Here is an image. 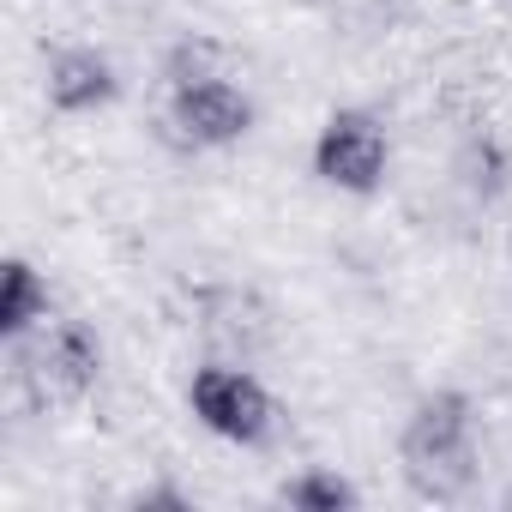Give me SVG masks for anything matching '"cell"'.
<instances>
[{
  "label": "cell",
  "instance_id": "1",
  "mask_svg": "<svg viewBox=\"0 0 512 512\" xmlns=\"http://www.w3.org/2000/svg\"><path fill=\"white\" fill-rule=\"evenodd\" d=\"M404 476L422 500H458L476 482V416L464 392H434L416 404L398 440Z\"/></svg>",
  "mask_w": 512,
  "mask_h": 512
},
{
  "label": "cell",
  "instance_id": "2",
  "mask_svg": "<svg viewBox=\"0 0 512 512\" xmlns=\"http://www.w3.org/2000/svg\"><path fill=\"white\" fill-rule=\"evenodd\" d=\"M187 404L217 440H235V446H260L272 434V422H278L266 386L247 368H199L193 386H187Z\"/></svg>",
  "mask_w": 512,
  "mask_h": 512
},
{
  "label": "cell",
  "instance_id": "3",
  "mask_svg": "<svg viewBox=\"0 0 512 512\" xmlns=\"http://www.w3.org/2000/svg\"><path fill=\"white\" fill-rule=\"evenodd\" d=\"M97 368H103V350H97L91 326L61 320L55 332H43V338L25 350V368H19V374H25L31 404L49 410V404H73V398H85V392L97 386Z\"/></svg>",
  "mask_w": 512,
  "mask_h": 512
},
{
  "label": "cell",
  "instance_id": "4",
  "mask_svg": "<svg viewBox=\"0 0 512 512\" xmlns=\"http://www.w3.org/2000/svg\"><path fill=\"white\" fill-rule=\"evenodd\" d=\"M163 127H169V139L187 145V151H217V145H235V139L253 127V103H247V91H235L229 79L175 85Z\"/></svg>",
  "mask_w": 512,
  "mask_h": 512
},
{
  "label": "cell",
  "instance_id": "5",
  "mask_svg": "<svg viewBox=\"0 0 512 512\" xmlns=\"http://www.w3.org/2000/svg\"><path fill=\"white\" fill-rule=\"evenodd\" d=\"M314 169L338 193H374L386 175V127L362 109H338L314 139Z\"/></svg>",
  "mask_w": 512,
  "mask_h": 512
},
{
  "label": "cell",
  "instance_id": "6",
  "mask_svg": "<svg viewBox=\"0 0 512 512\" xmlns=\"http://www.w3.org/2000/svg\"><path fill=\"white\" fill-rule=\"evenodd\" d=\"M115 91H121L115 85V67L97 49H61L49 61V103L61 115H91V109L115 103Z\"/></svg>",
  "mask_w": 512,
  "mask_h": 512
},
{
  "label": "cell",
  "instance_id": "7",
  "mask_svg": "<svg viewBox=\"0 0 512 512\" xmlns=\"http://www.w3.org/2000/svg\"><path fill=\"white\" fill-rule=\"evenodd\" d=\"M43 314H49L43 278H37L25 260H7V266H0V332H7V338H25Z\"/></svg>",
  "mask_w": 512,
  "mask_h": 512
},
{
  "label": "cell",
  "instance_id": "8",
  "mask_svg": "<svg viewBox=\"0 0 512 512\" xmlns=\"http://www.w3.org/2000/svg\"><path fill=\"white\" fill-rule=\"evenodd\" d=\"M163 79H169V91H175V85L229 79V73H223V49H217L211 37H187V43H175V49H169V61H163Z\"/></svg>",
  "mask_w": 512,
  "mask_h": 512
},
{
  "label": "cell",
  "instance_id": "9",
  "mask_svg": "<svg viewBox=\"0 0 512 512\" xmlns=\"http://www.w3.org/2000/svg\"><path fill=\"white\" fill-rule=\"evenodd\" d=\"M290 506L296 512H350L356 506V488L338 470H308V476L290 482Z\"/></svg>",
  "mask_w": 512,
  "mask_h": 512
}]
</instances>
